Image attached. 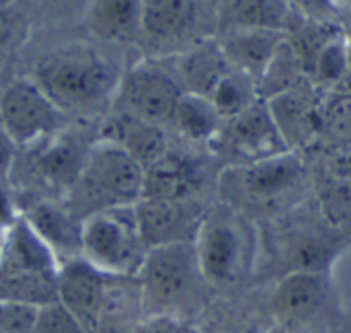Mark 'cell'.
<instances>
[{"mask_svg": "<svg viewBox=\"0 0 351 333\" xmlns=\"http://www.w3.org/2000/svg\"><path fill=\"white\" fill-rule=\"evenodd\" d=\"M31 78L66 117L93 119L113 107L121 74L97 47L70 43L43 54Z\"/></svg>", "mask_w": 351, "mask_h": 333, "instance_id": "obj_1", "label": "cell"}, {"mask_svg": "<svg viewBox=\"0 0 351 333\" xmlns=\"http://www.w3.org/2000/svg\"><path fill=\"white\" fill-rule=\"evenodd\" d=\"M146 317L193 321L210 305L212 286L204 278L193 243L152 247L138 272Z\"/></svg>", "mask_w": 351, "mask_h": 333, "instance_id": "obj_2", "label": "cell"}, {"mask_svg": "<svg viewBox=\"0 0 351 333\" xmlns=\"http://www.w3.org/2000/svg\"><path fill=\"white\" fill-rule=\"evenodd\" d=\"M144 192V167L121 146L99 138L86 148L82 167L64 196V204L84 220L95 212L136 206Z\"/></svg>", "mask_w": 351, "mask_h": 333, "instance_id": "obj_3", "label": "cell"}, {"mask_svg": "<svg viewBox=\"0 0 351 333\" xmlns=\"http://www.w3.org/2000/svg\"><path fill=\"white\" fill-rule=\"evenodd\" d=\"M60 262L19 214L0 237V303L41 309L58 301Z\"/></svg>", "mask_w": 351, "mask_h": 333, "instance_id": "obj_4", "label": "cell"}, {"mask_svg": "<svg viewBox=\"0 0 351 333\" xmlns=\"http://www.w3.org/2000/svg\"><path fill=\"white\" fill-rule=\"evenodd\" d=\"M193 245L204 278L212 288H237L255 272L253 227L230 204H216L206 210Z\"/></svg>", "mask_w": 351, "mask_h": 333, "instance_id": "obj_5", "label": "cell"}, {"mask_svg": "<svg viewBox=\"0 0 351 333\" xmlns=\"http://www.w3.org/2000/svg\"><path fill=\"white\" fill-rule=\"evenodd\" d=\"M146 253L136 206L101 210L82 220V257L103 274L138 276Z\"/></svg>", "mask_w": 351, "mask_h": 333, "instance_id": "obj_6", "label": "cell"}, {"mask_svg": "<svg viewBox=\"0 0 351 333\" xmlns=\"http://www.w3.org/2000/svg\"><path fill=\"white\" fill-rule=\"evenodd\" d=\"M306 171L296 152H284L263 161L232 167L222 175L226 204L259 210L278 208L296 200L304 187Z\"/></svg>", "mask_w": 351, "mask_h": 333, "instance_id": "obj_7", "label": "cell"}, {"mask_svg": "<svg viewBox=\"0 0 351 333\" xmlns=\"http://www.w3.org/2000/svg\"><path fill=\"white\" fill-rule=\"evenodd\" d=\"M66 119L31 76L10 80L0 93V128L16 146H33L58 136Z\"/></svg>", "mask_w": 351, "mask_h": 333, "instance_id": "obj_8", "label": "cell"}, {"mask_svg": "<svg viewBox=\"0 0 351 333\" xmlns=\"http://www.w3.org/2000/svg\"><path fill=\"white\" fill-rule=\"evenodd\" d=\"M183 91L181 82L162 66L138 62L121 74L113 107L144 122L165 126L171 124Z\"/></svg>", "mask_w": 351, "mask_h": 333, "instance_id": "obj_9", "label": "cell"}, {"mask_svg": "<svg viewBox=\"0 0 351 333\" xmlns=\"http://www.w3.org/2000/svg\"><path fill=\"white\" fill-rule=\"evenodd\" d=\"M329 272H292L278 278L269 299V313L278 328L306 332L327 315L331 305Z\"/></svg>", "mask_w": 351, "mask_h": 333, "instance_id": "obj_10", "label": "cell"}, {"mask_svg": "<svg viewBox=\"0 0 351 333\" xmlns=\"http://www.w3.org/2000/svg\"><path fill=\"white\" fill-rule=\"evenodd\" d=\"M271 264L282 276L292 272H329L337 255L335 229L321 216L315 222H288L271 237Z\"/></svg>", "mask_w": 351, "mask_h": 333, "instance_id": "obj_11", "label": "cell"}, {"mask_svg": "<svg viewBox=\"0 0 351 333\" xmlns=\"http://www.w3.org/2000/svg\"><path fill=\"white\" fill-rule=\"evenodd\" d=\"M204 216L206 208L191 200L171 202L142 198L136 204L138 227L148 249L173 243H193Z\"/></svg>", "mask_w": 351, "mask_h": 333, "instance_id": "obj_12", "label": "cell"}, {"mask_svg": "<svg viewBox=\"0 0 351 333\" xmlns=\"http://www.w3.org/2000/svg\"><path fill=\"white\" fill-rule=\"evenodd\" d=\"M216 138H220L232 154L243 157L245 165L290 152L263 99L226 119Z\"/></svg>", "mask_w": 351, "mask_h": 333, "instance_id": "obj_13", "label": "cell"}, {"mask_svg": "<svg viewBox=\"0 0 351 333\" xmlns=\"http://www.w3.org/2000/svg\"><path fill=\"white\" fill-rule=\"evenodd\" d=\"M265 103L286 146L292 152L296 148H306L321 138L323 99H319L302 82L265 99Z\"/></svg>", "mask_w": 351, "mask_h": 333, "instance_id": "obj_14", "label": "cell"}, {"mask_svg": "<svg viewBox=\"0 0 351 333\" xmlns=\"http://www.w3.org/2000/svg\"><path fill=\"white\" fill-rule=\"evenodd\" d=\"M109 274L90 266L84 257L62 264L58 278V301L82 325L86 333L97 332L101 303Z\"/></svg>", "mask_w": 351, "mask_h": 333, "instance_id": "obj_15", "label": "cell"}, {"mask_svg": "<svg viewBox=\"0 0 351 333\" xmlns=\"http://www.w3.org/2000/svg\"><path fill=\"white\" fill-rule=\"evenodd\" d=\"M25 218L60 266L82 257V220H78L66 204L60 206L49 200L35 202L25 212Z\"/></svg>", "mask_w": 351, "mask_h": 333, "instance_id": "obj_16", "label": "cell"}, {"mask_svg": "<svg viewBox=\"0 0 351 333\" xmlns=\"http://www.w3.org/2000/svg\"><path fill=\"white\" fill-rule=\"evenodd\" d=\"M202 0H142V37L156 47L183 41L197 27Z\"/></svg>", "mask_w": 351, "mask_h": 333, "instance_id": "obj_17", "label": "cell"}, {"mask_svg": "<svg viewBox=\"0 0 351 333\" xmlns=\"http://www.w3.org/2000/svg\"><path fill=\"white\" fill-rule=\"evenodd\" d=\"M101 138L121 146L144 169H148L169 152L162 126L144 122L123 111H115L105 119L101 128Z\"/></svg>", "mask_w": 351, "mask_h": 333, "instance_id": "obj_18", "label": "cell"}, {"mask_svg": "<svg viewBox=\"0 0 351 333\" xmlns=\"http://www.w3.org/2000/svg\"><path fill=\"white\" fill-rule=\"evenodd\" d=\"M284 39L286 33L267 29H224L218 35V43L228 62L237 70L247 72L257 87Z\"/></svg>", "mask_w": 351, "mask_h": 333, "instance_id": "obj_19", "label": "cell"}, {"mask_svg": "<svg viewBox=\"0 0 351 333\" xmlns=\"http://www.w3.org/2000/svg\"><path fill=\"white\" fill-rule=\"evenodd\" d=\"M84 23L101 41L134 43L142 37V0H90Z\"/></svg>", "mask_w": 351, "mask_h": 333, "instance_id": "obj_20", "label": "cell"}, {"mask_svg": "<svg viewBox=\"0 0 351 333\" xmlns=\"http://www.w3.org/2000/svg\"><path fill=\"white\" fill-rule=\"evenodd\" d=\"M220 29H267L286 33L294 19L288 0H216Z\"/></svg>", "mask_w": 351, "mask_h": 333, "instance_id": "obj_21", "label": "cell"}, {"mask_svg": "<svg viewBox=\"0 0 351 333\" xmlns=\"http://www.w3.org/2000/svg\"><path fill=\"white\" fill-rule=\"evenodd\" d=\"M197 185H199L197 167L191 161L173 154L169 150L160 161L144 169L142 198L183 202V200H191V196L197 192Z\"/></svg>", "mask_w": 351, "mask_h": 333, "instance_id": "obj_22", "label": "cell"}, {"mask_svg": "<svg viewBox=\"0 0 351 333\" xmlns=\"http://www.w3.org/2000/svg\"><path fill=\"white\" fill-rule=\"evenodd\" d=\"M232 68L234 66L224 56L218 39H206L193 45L179 58V64H177V72L185 91L204 95L208 99L214 87L220 82V78Z\"/></svg>", "mask_w": 351, "mask_h": 333, "instance_id": "obj_23", "label": "cell"}, {"mask_svg": "<svg viewBox=\"0 0 351 333\" xmlns=\"http://www.w3.org/2000/svg\"><path fill=\"white\" fill-rule=\"evenodd\" d=\"M171 124L183 138L191 142H206L214 140L220 134L224 119L220 117V113L208 97L183 91Z\"/></svg>", "mask_w": 351, "mask_h": 333, "instance_id": "obj_24", "label": "cell"}, {"mask_svg": "<svg viewBox=\"0 0 351 333\" xmlns=\"http://www.w3.org/2000/svg\"><path fill=\"white\" fill-rule=\"evenodd\" d=\"M84 154L86 150L78 152V148L68 138L51 136L37 157V171L47 185L64 192L66 196L82 167Z\"/></svg>", "mask_w": 351, "mask_h": 333, "instance_id": "obj_25", "label": "cell"}, {"mask_svg": "<svg viewBox=\"0 0 351 333\" xmlns=\"http://www.w3.org/2000/svg\"><path fill=\"white\" fill-rule=\"evenodd\" d=\"M351 70V41L339 29H331L306 64V72L321 87L341 82Z\"/></svg>", "mask_w": 351, "mask_h": 333, "instance_id": "obj_26", "label": "cell"}, {"mask_svg": "<svg viewBox=\"0 0 351 333\" xmlns=\"http://www.w3.org/2000/svg\"><path fill=\"white\" fill-rule=\"evenodd\" d=\"M259 99L261 95H259L257 82L247 72L237 70V68L228 70L210 95L212 105L216 107V111L220 113L224 122L243 113L245 109L255 105Z\"/></svg>", "mask_w": 351, "mask_h": 333, "instance_id": "obj_27", "label": "cell"}, {"mask_svg": "<svg viewBox=\"0 0 351 333\" xmlns=\"http://www.w3.org/2000/svg\"><path fill=\"white\" fill-rule=\"evenodd\" d=\"M321 136L333 146H351V93H331L323 99Z\"/></svg>", "mask_w": 351, "mask_h": 333, "instance_id": "obj_28", "label": "cell"}, {"mask_svg": "<svg viewBox=\"0 0 351 333\" xmlns=\"http://www.w3.org/2000/svg\"><path fill=\"white\" fill-rule=\"evenodd\" d=\"M321 216L333 229H343L351 225V183L337 179H327L319 196Z\"/></svg>", "mask_w": 351, "mask_h": 333, "instance_id": "obj_29", "label": "cell"}, {"mask_svg": "<svg viewBox=\"0 0 351 333\" xmlns=\"http://www.w3.org/2000/svg\"><path fill=\"white\" fill-rule=\"evenodd\" d=\"M16 144L0 128V229L4 231L19 214L12 202V173H14Z\"/></svg>", "mask_w": 351, "mask_h": 333, "instance_id": "obj_30", "label": "cell"}, {"mask_svg": "<svg viewBox=\"0 0 351 333\" xmlns=\"http://www.w3.org/2000/svg\"><path fill=\"white\" fill-rule=\"evenodd\" d=\"M33 333H86L82 325L70 315V311L60 303L45 305L37 309V319Z\"/></svg>", "mask_w": 351, "mask_h": 333, "instance_id": "obj_31", "label": "cell"}, {"mask_svg": "<svg viewBox=\"0 0 351 333\" xmlns=\"http://www.w3.org/2000/svg\"><path fill=\"white\" fill-rule=\"evenodd\" d=\"M37 309L16 303H0V333H33Z\"/></svg>", "mask_w": 351, "mask_h": 333, "instance_id": "obj_32", "label": "cell"}, {"mask_svg": "<svg viewBox=\"0 0 351 333\" xmlns=\"http://www.w3.org/2000/svg\"><path fill=\"white\" fill-rule=\"evenodd\" d=\"M134 333H202L197 325L177 317H146Z\"/></svg>", "mask_w": 351, "mask_h": 333, "instance_id": "obj_33", "label": "cell"}, {"mask_svg": "<svg viewBox=\"0 0 351 333\" xmlns=\"http://www.w3.org/2000/svg\"><path fill=\"white\" fill-rule=\"evenodd\" d=\"M288 2L294 10H298L300 14H304L315 23H329L331 16H337L333 8V0H288Z\"/></svg>", "mask_w": 351, "mask_h": 333, "instance_id": "obj_34", "label": "cell"}, {"mask_svg": "<svg viewBox=\"0 0 351 333\" xmlns=\"http://www.w3.org/2000/svg\"><path fill=\"white\" fill-rule=\"evenodd\" d=\"M327 175L331 179L351 183V146H335L327 159Z\"/></svg>", "mask_w": 351, "mask_h": 333, "instance_id": "obj_35", "label": "cell"}, {"mask_svg": "<svg viewBox=\"0 0 351 333\" xmlns=\"http://www.w3.org/2000/svg\"><path fill=\"white\" fill-rule=\"evenodd\" d=\"M4 12H6V10H0V54H2V49L6 47L8 37H10V25H8Z\"/></svg>", "mask_w": 351, "mask_h": 333, "instance_id": "obj_36", "label": "cell"}, {"mask_svg": "<svg viewBox=\"0 0 351 333\" xmlns=\"http://www.w3.org/2000/svg\"><path fill=\"white\" fill-rule=\"evenodd\" d=\"M333 8H335L337 16L351 21V0H333Z\"/></svg>", "mask_w": 351, "mask_h": 333, "instance_id": "obj_37", "label": "cell"}, {"mask_svg": "<svg viewBox=\"0 0 351 333\" xmlns=\"http://www.w3.org/2000/svg\"><path fill=\"white\" fill-rule=\"evenodd\" d=\"M14 2H16V0H0V10H6V8H10Z\"/></svg>", "mask_w": 351, "mask_h": 333, "instance_id": "obj_38", "label": "cell"}, {"mask_svg": "<svg viewBox=\"0 0 351 333\" xmlns=\"http://www.w3.org/2000/svg\"><path fill=\"white\" fill-rule=\"evenodd\" d=\"M261 333H286V332H284V330H282V328H278V330H276V332H261Z\"/></svg>", "mask_w": 351, "mask_h": 333, "instance_id": "obj_39", "label": "cell"}]
</instances>
